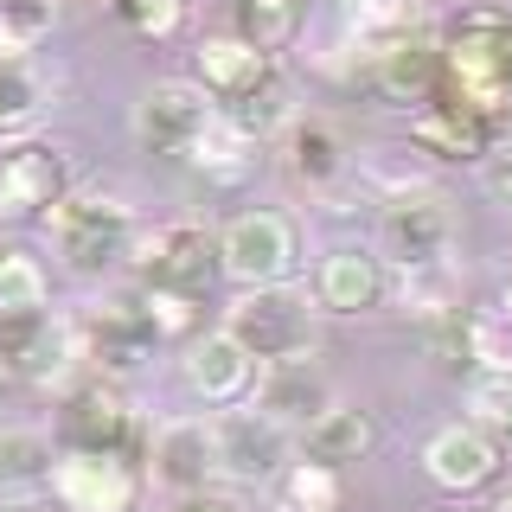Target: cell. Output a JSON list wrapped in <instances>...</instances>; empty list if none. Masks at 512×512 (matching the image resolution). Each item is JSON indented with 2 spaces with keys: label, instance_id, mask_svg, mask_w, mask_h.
I'll use <instances>...</instances> for the list:
<instances>
[{
  "label": "cell",
  "instance_id": "6da1fadb",
  "mask_svg": "<svg viewBox=\"0 0 512 512\" xmlns=\"http://www.w3.org/2000/svg\"><path fill=\"white\" fill-rule=\"evenodd\" d=\"M436 77L468 116L500 122L512 109V13L506 7H468L448 26V39L436 45Z\"/></svg>",
  "mask_w": 512,
  "mask_h": 512
},
{
  "label": "cell",
  "instance_id": "7a4b0ae2",
  "mask_svg": "<svg viewBox=\"0 0 512 512\" xmlns=\"http://www.w3.org/2000/svg\"><path fill=\"white\" fill-rule=\"evenodd\" d=\"M45 231L64 256V269L77 276H103L128 256V237H135V218L128 205L103 199V192H64L58 205H45Z\"/></svg>",
  "mask_w": 512,
  "mask_h": 512
},
{
  "label": "cell",
  "instance_id": "3957f363",
  "mask_svg": "<svg viewBox=\"0 0 512 512\" xmlns=\"http://www.w3.org/2000/svg\"><path fill=\"white\" fill-rule=\"evenodd\" d=\"M224 333H231L256 365L301 359V352H314V308L301 295H288V282L244 288V295L231 301V314H224Z\"/></svg>",
  "mask_w": 512,
  "mask_h": 512
},
{
  "label": "cell",
  "instance_id": "277c9868",
  "mask_svg": "<svg viewBox=\"0 0 512 512\" xmlns=\"http://www.w3.org/2000/svg\"><path fill=\"white\" fill-rule=\"evenodd\" d=\"M455 250V212H448L442 192L429 186H404L391 205L378 212V256L391 269H429L448 263Z\"/></svg>",
  "mask_w": 512,
  "mask_h": 512
},
{
  "label": "cell",
  "instance_id": "5b68a950",
  "mask_svg": "<svg viewBox=\"0 0 512 512\" xmlns=\"http://www.w3.org/2000/svg\"><path fill=\"white\" fill-rule=\"evenodd\" d=\"M295 256H301V244H295V224L282 212H237L218 237V269L237 276L244 288L288 282L295 276Z\"/></svg>",
  "mask_w": 512,
  "mask_h": 512
},
{
  "label": "cell",
  "instance_id": "8992f818",
  "mask_svg": "<svg viewBox=\"0 0 512 512\" xmlns=\"http://www.w3.org/2000/svg\"><path fill=\"white\" fill-rule=\"evenodd\" d=\"M52 493L64 512H128L141 474L128 455H109V448H64L52 461Z\"/></svg>",
  "mask_w": 512,
  "mask_h": 512
},
{
  "label": "cell",
  "instance_id": "52a82bcc",
  "mask_svg": "<svg viewBox=\"0 0 512 512\" xmlns=\"http://www.w3.org/2000/svg\"><path fill=\"white\" fill-rule=\"evenodd\" d=\"M218 116V103L205 96V84H154L148 96L135 103V135H141V148L148 154H180L205 135V122Z\"/></svg>",
  "mask_w": 512,
  "mask_h": 512
},
{
  "label": "cell",
  "instance_id": "ba28073f",
  "mask_svg": "<svg viewBox=\"0 0 512 512\" xmlns=\"http://www.w3.org/2000/svg\"><path fill=\"white\" fill-rule=\"evenodd\" d=\"M0 365L20 378H58L77 365V333L71 320H52L45 308H13L0 314Z\"/></svg>",
  "mask_w": 512,
  "mask_h": 512
},
{
  "label": "cell",
  "instance_id": "9c48e42d",
  "mask_svg": "<svg viewBox=\"0 0 512 512\" xmlns=\"http://www.w3.org/2000/svg\"><path fill=\"white\" fill-rule=\"evenodd\" d=\"M71 333H77V359L103 365V372H128V365H135L141 352L160 340L148 308H141V295L135 301H103V308H90L84 320H71Z\"/></svg>",
  "mask_w": 512,
  "mask_h": 512
},
{
  "label": "cell",
  "instance_id": "30bf717a",
  "mask_svg": "<svg viewBox=\"0 0 512 512\" xmlns=\"http://www.w3.org/2000/svg\"><path fill=\"white\" fill-rule=\"evenodd\" d=\"M256 410L269 416V423L282 429H308L320 410L333 404V384L327 372L314 365V352H301V359H276V365H256Z\"/></svg>",
  "mask_w": 512,
  "mask_h": 512
},
{
  "label": "cell",
  "instance_id": "8fae6325",
  "mask_svg": "<svg viewBox=\"0 0 512 512\" xmlns=\"http://www.w3.org/2000/svg\"><path fill=\"white\" fill-rule=\"evenodd\" d=\"M148 455H154V480L167 493H199L218 474V429L205 416H173V423L154 429Z\"/></svg>",
  "mask_w": 512,
  "mask_h": 512
},
{
  "label": "cell",
  "instance_id": "7c38bea8",
  "mask_svg": "<svg viewBox=\"0 0 512 512\" xmlns=\"http://www.w3.org/2000/svg\"><path fill=\"white\" fill-rule=\"evenodd\" d=\"M218 269V250L205 244L199 224H167L141 244V288H180V295H205Z\"/></svg>",
  "mask_w": 512,
  "mask_h": 512
},
{
  "label": "cell",
  "instance_id": "4fadbf2b",
  "mask_svg": "<svg viewBox=\"0 0 512 512\" xmlns=\"http://www.w3.org/2000/svg\"><path fill=\"white\" fill-rule=\"evenodd\" d=\"M218 474H237V480H276L282 461H288V429L269 423L263 410H231L218 416Z\"/></svg>",
  "mask_w": 512,
  "mask_h": 512
},
{
  "label": "cell",
  "instance_id": "5bb4252c",
  "mask_svg": "<svg viewBox=\"0 0 512 512\" xmlns=\"http://www.w3.org/2000/svg\"><path fill=\"white\" fill-rule=\"evenodd\" d=\"M359 64H365V77H372V90L391 96V103L429 96V84H436V39H429V20L372 45V52H359Z\"/></svg>",
  "mask_w": 512,
  "mask_h": 512
},
{
  "label": "cell",
  "instance_id": "9a60e30c",
  "mask_svg": "<svg viewBox=\"0 0 512 512\" xmlns=\"http://www.w3.org/2000/svg\"><path fill=\"white\" fill-rule=\"evenodd\" d=\"M180 378H186V391L199 397V404H237V397H250V384H256V359L218 327V333H205V340L186 346Z\"/></svg>",
  "mask_w": 512,
  "mask_h": 512
},
{
  "label": "cell",
  "instance_id": "2e32d148",
  "mask_svg": "<svg viewBox=\"0 0 512 512\" xmlns=\"http://www.w3.org/2000/svg\"><path fill=\"white\" fill-rule=\"evenodd\" d=\"M282 167L295 186L327 192L333 180H346V135L327 116H288V141H282Z\"/></svg>",
  "mask_w": 512,
  "mask_h": 512
},
{
  "label": "cell",
  "instance_id": "e0dca14e",
  "mask_svg": "<svg viewBox=\"0 0 512 512\" xmlns=\"http://www.w3.org/2000/svg\"><path fill=\"white\" fill-rule=\"evenodd\" d=\"M423 468L448 493H474V487L493 480V468H500V448H493V436L480 423H455V429H442V436L423 448Z\"/></svg>",
  "mask_w": 512,
  "mask_h": 512
},
{
  "label": "cell",
  "instance_id": "ac0fdd59",
  "mask_svg": "<svg viewBox=\"0 0 512 512\" xmlns=\"http://www.w3.org/2000/svg\"><path fill=\"white\" fill-rule=\"evenodd\" d=\"M64 436L71 448H109V455H128L135 461V410L122 404L109 384H90V391H77L71 404H64Z\"/></svg>",
  "mask_w": 512,
  "mask_h": 512
},
{
  "label": "cell",
  "instance_id": "d6986e66",
  "mask_svg": "<svg viewBox=\"0 0 512 512\" xmlns=\"http://www.w3.org/2000/svg\"><path fill=\"white\" fill-rule=\"evenodd\" d=\"M64 199V160L39 141L13 148L0 160V218H26V212H45V205Z\"/></svg>",
  "mask_w": 512,
  "mask_h": 512
},
{
  "label": "cell",
  "instance_id": "ffe728a7",
  "mask_svg": "<svg viewBox=\"0 0 512 512\" xmlns=\"http://www.w3.org/2000/svg\"><path fill=\"white\" fill-rule=\"evenodd\" d=\"M384 301V263L372 250H333L314 269V308L320 314H365Z\"/></svg>",
  "mask_w": 512,
  "mask_h": 512
},
{
  "label": "cell",
  "instance_id": "44dd1931",
  "mask_svg": "<svg viewBox=\"0 0 512 512\" xmlns=\"http://www.w3.org/2000/svg\"><path fill=\"white\" fill-rule=\"evenodd\" d=\"M52 442L39 429H0V506H26L52 487Z\"/></svg>",
  "mask_w": 512,
  "mask_h": 512
},
{
  "label": "cell",
  "instance_id": "7402d4cb",
  "mask_svg": "<svg viewBox=\"0 0 512 512\" xmlns=\"http://www.w3.org/2000/svg\"><path fill=\"white\" fill-rule=\"evenodd\" d=\"M372 442H378L372 416H365V410H340V404H327L308 429H301V455H308V461H327V468L365 461V455H372Z\"/></svg>",
  "mask_w": 512,
  "mask_h": 512
},
{
  "label": "cell",
  "instance_id": "603a6c76",
  "mask_svg": "<svg viewBox=\"0 0 512 512\" xmlns=\"http://www.w3.org/2000/svg\"><path fill=\"white\" fill-rule=\"evenodd\" d=\"M269 71V52L263 45H250L244 32H218V39H205L199 45V77H205V90L218 96H237V90H250L256 77Z\"/></svg>",
  "mask_w": 512,
  "mask_h": 512
},
{
  "label": "cell",
  "instance_id": "cb8c5ba5",
  "mask_svg": "<svg viewBox=\"0 0 512 512\" xmlns=\"http://www.w3.org/2000/svg\"><path fill=\"white\" fill-rule=\"evenodd\" d=\"M288 116H295V103H288V84L276 77V64H269V71L256 77L250 90L224 96V122L244 128L250 141H263V135H276V128H288Z\"/></svg>",
  "mask_w": 512,
  "mask_h": 512
},
{
  "label": "cell",
  "instance_id": "d4e9b609",
  "mask_svg": "<svg viewBox=\"0 0 512 512\" xmlns=\"http://www.w3.org/2000/svg\"><path fill=\"white\" fill-rule=\"evenodd\" d=\"M416 141H423L429 154H442V160H480L487 154V122L468 116L461 103H442V109H429V116L416 122Z\"/></svg>",
  "mask_w": 512,
  "mask_h": 512
},
{
  "label": "cell",
  "instance_id": "484cf974",
  "mask_svg": "<svg viewBox=\"0 0 512 512\" xmlns=\"http://www.w3.org/2000/svg\"><path fill=\"white\" fill-rule=\"evenodd\" d=\"M346 506V480L327 461H288L282 468V512H340Z\"/></svg>",
  "mask_w": 512,
  "mask_h": 512
},
{
  "label": "cell",
  "instance_id": "4316f807",
  "mask_svg": "<svg viewBox=\"0 0 512 512\" xmlns=\"http://www.w3.org/2000/svg\"><path fill=\"white\" fill-rule=\"evenodd\" d=\"M423 26V7L416 0H346V32H352V52H372V45L397 39V32Z\"/></svg>",
  "mask_w": 512,
  "mask_h": 512
},
{
  "label": "cell",
  "instance_id": "83f0119b",
  "mask_svg": "<svg viewBox=\"0 0 512 512\" xmlns=\"http://www.w3.org/2000/svg\"><path fill=\"white\" fill-rule=\"evenodd\" d=\"M250 148H256V141L244 135V128H231V122H224V109H218V116L205 122V135L186 148V160L199 173H212V180H237V173L250 167Z\"/></svg>",
  "mask_w": 512,
  "mask_h": 512
},
{
  "label": "cell",
  "instance_id": "f1b7e54d",
  "mask_svg": "<svg viewBox=\"0 0 512 512\" xmlns=\"http://www.w3.org/2000/svg\"><path fill=\"white\" fill-rule=\"evenodd\" d=\"M295 26H301V0H237V32L250 45H263V52L288 45Z\"/></svg>",
  "mask_w": 512,
  "mask_h": 512
},
{
  "label": "cell",
  "instance_id": "f546056e",
  "mask_svg": "<svg viewBox=\"0 0 512 512\" xmlns=\"http://www.w3.org/2000/svg\"><path fill=\"white\" fill-rule=\"evenodd\" d=\"M13 308H45V269L20 250H0V314Z\"/></svg>",
  "mask_w": 512,
  "mask_h": 512
},
{
  "label": "cell",
  "instance_id": "4dcf8cb0",
  "mask_svg": "<svg viewBox=\"0 0 512 512\" xmlns=\"http://www.w3.org/2000/svg\"><path fill=\"white\" fill-rule=\"evenodd\" d=\"M109 7L135 39H173L186 20V0H109Z\"/></svg>",
  "mask_w": 512,
  "mask_h": 512
},
{
  "label": "cell",
  "instance_id": "1f68e13d",
  "mask_svg": "<svg viewBox=\"0 0 512 512\" xmlns=\"http://www.w3.org/2000/svg\"><path fill=\"white\" fill-rule=\"evenodd\" d=\"M52 26V0H0V52H26L39 32Z\"/></svg>",
  "mask_w": 512,
  "mask_h": 512
},
{
  "label": "cell",
  "instance_id": "d6a6232c",
  "mask_svg": "<svg viewBox=\"0 0 512 512\" xmlns=\"http://www.w3.org/2000/svg\"><path fill=\"white\" fill-rule=\"evenodd\" d=\"M199 301L205 295H180V288H141V308H148L154 333H192L199 327Z\"/></svg>",
  "mask_w": 512,
  "mask_h": 512
},
{
  "label": "cell",
  "instance_id": "836d02e7",
  "mask_svg": "<svg viewBox=\"0 0 512 512\" xmlns=\"http://www.w3.org/2000/svg\"><path fill=\"white\" fill-rule=\"evenodd\" d=\"M468 404H474L480 423H512V372H493V365H480Z\"/></svg>",
  "mask_w": 512,
  "mask_h": 512
},
{
  "label": "cell",
  "instance_id": "e575fe53",
  "mask_svg": "<svg viewBox=\"0 0 512 512\" xmlns=\"http://www.w3.org/2000/svg\"><path fill=\"white\" fill-rule=\"evenodd\" d=\"M32 109H39V84H32L26 71H13V64H0V135L20 128Z\"/></svg>",
  "mask_w": 512,
  "mask_h": 512
},
{
  "label": "cell",
  "instance_id": "d590c367",
  "mask_svg": "<svg viewBox=\"0 0 512 512\" xmlns=\"http://www.w3.org/2000/svg\"><path fill=\"white\" fill-rule=\"evenodd\" d=\"M480 180H487V192L512 212V141H500V148L480 154Z\"/></svg>",
  "mask_w": 512,
  "mask_h": 512
},
{
  "label": "cell",
  "instance_id": "8d00e7d4",
  "mask_svg": "<svg viewBox=\"0 0 512 512\" xmlns=\"http://www.w3.org/2000/svg\"><path fill=\"white\" fill-rule=\"evenodd\" d=\"M173 512H244V506H237V500H218V493H180V506H173Z\"/></svg>",
  "mask_w": 512,
  "mask_h": 512
},
{
  "label": "cell",
  "instance_id": "74e56055",
  "mask_svg": "<svg viewBox=\"0 0 512 512\" xmlns=\"http://www.w3.org/2000/svg\"><path fill=\"white\" fill-rule=\"evenodd\" d=\"M7 391H13V372H7V365H0V404H7Z\"/></svg>",
  "mask_w": 512,
  "mask_h": 512
},
{
  "label": "cell",
  "instance_id": "f35d334b",
  "mask_svg": "<svg viewBox=\"0 0 512 512\" xmlns=\"http://www.w3.org/2000/svg\"><path fill=\"white\" fill-rule=\"evenodd\" d=\"M500 314H506V320H512V282H506V295H500Z\"/></svg>",
  "mask_w": 512,
  "mask_h": 512
},
{
  "label": "cell",
  "instance_id": "ab89813d",
  "mask_svg": "<svg viewBox=\"0 0 512 512\" xmlns=\"http://www.w3.org/2000/svg\"><path fill=\"white\" fill-rule=\"evenodd\" d=\"M493 512H512V493H506V500H500V506H493Z\"/></svg>",
  "mask_w": 512,
  "mask_h": 512
}]
</instances>
